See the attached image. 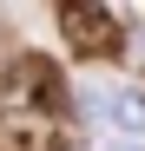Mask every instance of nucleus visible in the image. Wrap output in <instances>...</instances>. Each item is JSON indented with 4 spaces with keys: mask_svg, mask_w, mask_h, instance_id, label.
<instances>
[{
    "mask_svg": "<svg viewBox=\"0 0 145 151\" xmlns=\"http://www.w3.org/2000/svg\"><path fill=\"white\" fill-rule=\"evenodd\" d=\"M59 33H66V46L72 53H86V59H112L119 53V13H106V7H86V0H72V7H59Z\"/></svg>",
    "mask_w": 145,
    "mask_h": 151,
    "instance_id": "nucleus-1",
    "label": "nucleus"
},
{
    "mask_svg": "<svg viewBox=\"0 0 145 151\" xmlns=\"http://www.w3.org/2000/svg\"><path fill=\"white\" fill-rule=\"evenodd\" d=\"M92 99V118L106 125V132H119V138H145V92L138 86H92L86 92Z\"/></svg>",
    "mask_w": 145,
    "mask_h": 151,
    "instance_id": "nucleus-2",
    "label": "nucleus"
},
{
    "mask_svg": "<svg viewBox=\"0 0 145 151\" xmlns=\"http://www.w3.org/2000/svg\"><path fill=\"white\" fill-rule=\"evenodd\" d=\"M20 92H33V105H59V72L53 66H46V59H27V66H20Z\"/></svg>",
    "mask_w": 145,
    "mask_h": 151,
    "instance_id": "nucleus-3",
    "label": "nucleus"
},
{
    "mask_svg": "<svg viewBox=\"0 0 145 151\" xmlns=\"http://www.w3.org/2000/svg\"><path fill=\"white\" fill-rule=\"evenodd\" d=\"M0 151H33V145H27V132H0Z\"/></svg>",
    "mask_w": 145,
    "mask_h": 151,
    "instance_id": "nucleus-4",
    "label": "nucleus"
},
{
    "mask_svg": "<svg viewBox=\"0 0 145 151\" xmlns=\"http://www.w3.org/2000/svg\"><path fill=\"white\" fill-rule=\"evenodd\" d=\"M106 151H138V145H132V138H119V145H106Z\"/></svg>",
    "mask_w": 145,
    "mask_h": 151,
    "instance_id": "nucleus-5",
    "label": "nucleus"
}]
</instances>
